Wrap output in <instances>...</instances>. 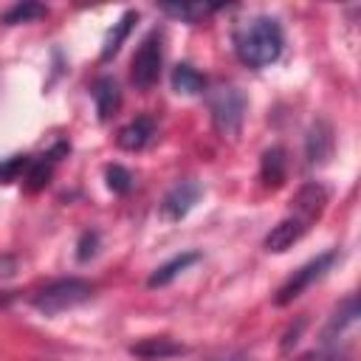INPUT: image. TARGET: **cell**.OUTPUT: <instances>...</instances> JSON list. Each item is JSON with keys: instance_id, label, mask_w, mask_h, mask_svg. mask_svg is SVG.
Wrapping results in <instances>:
<instances>
[{"instance_id": "cell-18", "label": "cell", "mask_w": 361, "mask_h": 361, "mask_svg": "<svg viewBox=\"0 0 361 361\" xmlns=\"http://www.w3.org/2000/svg\"><path fill=\"white\" fill-rule=\"evenodd\" d=\"M48 14V8L42 6V3H31V0H25V3H14V6H8L6 11H3V25H23V23H34V20H39V17H45Z\"/></svg>"}, {"instance_id": "cell-6", "label": "cell", "mask_w": 361, "mask_h": 361, "mask_svg": "<svg viewBox=\"0 0 361 361\" xmlns=\"http://www.w3.org/2000/svg\"><path fill=\"white\" fill-rule=\"evenodd\" d=\"M200 195H203V186L197 180H180V183H175L164 195V200H161V217L169 220V223L183 220L195 209V203L200 200Z\"/></svg>"}, {"instance_id": "cell-8", "label": "cell", "mask_w": 361, "mask_h": 361, "mask_svg": "<svg viewBox=\"0 0 361 361\" xmlns=\"http://www.w3.org/2000/svg\"><path fill=\"white\" fill-rule=\"evenodd\" d=\"M152 135H155V121L149 116H138V118H133L130 124H124L118 130L116 144L121 149H127V152H138L152 141Z\"/></svg>"}, {"instance_id": "cell-17", "label": "cell", "mask_w": 361, "mask_h": 361, "mask_svg": "<svg viewBox=\"0 0 361 361\" xmlns=\"http://www.w3.org/2000/svg\"><path fill=\"white\" fill-rule=\"evenodd\" d=\"M220 6H209V3H164L161 11L180 20V23H200L203 17H209L212 11H217Z\"/></svg>"}, {"instance_id": "cell-5", "label": "cell", "mask_w": 361, "mask_h": 361, "mask_svg": "<svg viewBox=\"0 0 361 361\" xmlns=\"http://www.w3.org/2000/svg\"><path fill=\"white\" fill-rule=\"evenodd\" d=\"M336 251H324V254H319L316 259H310V262H305L299 271H293V276L276 290V296H274V305H290L293 299H299L313 282H319L330 268H333V262H336Z\"/></svg>"}, {"instance_id": "cell-3", "label": "cell", "mask_w": 361, "mask_h": 361, "mask_svg": "<svg viewBox=\"0 0 361 361\" xmlns=\"http://www.w3.org/2000/svg\"><path fill=\"white\" fill-rule=\"evenodd\" d=\"M209 110H212L214 130L223 138H237L245 118V96L231 85H220L209 99Z\"/></svg>"}, {"instance_id": "cell-11", "label": "cell", "mask_w": 361, "mask_h": 361, "mask_svg": "<svg viewBox=\"0 0 361 361\" xmlns=\"http://www.w3.org/2000/svg\"><path fill=\"white\" fill-rule=\"evenodd\" d=\"M330 149H333V130H330V124L327 121H316L313 127H310V133H307V141H305V155H307V164L313 166V164H324L327 161V155H330Z\"/></svg>"}, {"instance_id": "cell-20", "label": "cell", "mask_w": 361, "mask_h": 361, "mask_svg": "<svg viewBox=\"0 0 361 361\" xmlns=\"http://www.w3.org/2000/svg\"><path fill=\"white\" fill-rule=\"evenodd\" d=\"M104 178H107V189L116 192V195H127V192L133 189V175H130V169H124L121 164L107 166Z\"/></svg>"}, {"instance_id": "cell-14", "label": "cell", "mask_w": 361, "mask_h": 361, "mask_svg": "<svg viewBox=\"0 0 361 361\" xmlns=\"http://www.w3.org/2000/svg\"><path fill=\"white\" fill-rule=\"evenodd\" d=\"M285 169H288V158H285V149L282 147H271L262 152V164H259V178L268 189H276L282 186L285 180Z\"/></svg>"}, {"instance_id": "cell-2", "label": "cell", "mask_w": 361, "mask_h": 361, "mask_svg": "<svg viewBox=\"0 0 361 361\" xmlns=\"http://www.w3.org/2000/svg\"><path fill=\"white\" fill-rule=\"evenodd\" d=\"M93 285L87 279H79V276H68V279H56L51 285H45L37 296H34V307L42 313V316H59L82 302H87L93 296Z\"/></svg>"}, {"instance_id": "cell-19", "label": "cell", "mask_w": 361, "mask_h": 361, "mask_svg": "<svg viewBox=\"0 0 361 361\" xmlns=\"http://www.w3.org/2000/svg\"><path fill=\"white\" fill-rule=\"evenodd\" d=\"M355 319H358V302H355V296H347V299L341 302V307L336 310V316L330 319V324L324 327V341L338 338V333H341L344 327H353Z\"/></svg>"}, {"instance_id": "cell-13", "label": "cell", "mask_w": 361, "mask_h": 361, "mask_svg": "<svg viewBox=\"0 0 361 361\" xmlns=\"http://www.w3.org/2000/svg\"><path fill=\"white\" fill-rule=\"evenodd\" d=\"M130 353L135 358H141V361H164V358L180 355L183 353V344H178L172 338H144V341L133 344Z\"/></svg>"}, {"instance_id": "cell-22", "label": "cell", "mask_w": 361, "mask_h": 361, "mask_svg": "<svg viewBox=\"0 0 361 361\" xmlns=\"http://www.w3.org/2000/svg\"><path fill=\"white\" fill-rule=\"evenodd\" d=\"M79 251H76V259L79 262H87L93 254H96V248H99V234L96 231H85L82 237H79V245H76Z\"/></svg>"}, {"instance_id": "cell-15", "label": "cell", "mask_w": 361, "mask_h": 361, "mask_svg": "<svg viewBox=\"0 0 361 361\" xmlns=\"http://www.w3.org/2000/svg\"><path fill=\"white\" fill-rule=\"evenodd\" d=\"M203 87H206V76L200 71H195L192 65L180 62V65L172 68V90L175 93H180V96H197V93H203Z\"/></svg>"}, {"instance_id": "cell-10", "label": "cell", "mask_w": 361, "mask_h": 361, "mask_svg": "<svg viewBox=\"0 0 361 361\" xmlns=\"http://www.w3.org/2000/svg\"><path fill=\"white\" fill-rule=\"evenodd\" d=\"M93 104H96V113H99L102 121L116 116V110L121 107V90H118L113 76L96 79V85H93Z\"/></svg>"}, {"instance_id": "cell-1", "label": "cell", "mask_w": 361, "mask_h": 361, "mask_svg": "<svg viewBox=\"0 0 361 361\" xmlns=\"http://www.w3.org/2000/svg\"><path fill=\"white\" fill-rule=\"evenodd\" d=\"M285 34L274 17H254L234 31V51L248 68H268L282 56Z\"/></svg>"}, {"instance_id": "cell-9", "label": "cell", "mask_w": 361, "mask_h": 361, "mask_svg": "<svg viewBox=\"0 0 361 361\" xmlns=\"http://www.w3.org/2000/svg\"><path fill=\"white\" fill-rule=\"evenodd\" d=\"M324 206H327V192H324V186L316 183V180L305 183V186L296 192V197H293L296 214H299L302 220H307V223H313V220L324 212Z\"/></svg>"}, {"instance_id": "cell-23", "label": "cell", "mask_w": 361, "mask_h": 361, "mask_svg": "<svg viewBox=\"0 0 361 361\" xmlns=\"http://www.w3.org/2000/svg\"><path fill=\"white\" fill-rule=\"evenodd\" d=\"M203 361H254L248 353H243V350H228V353H217V355H209V358H203Z\"/></svg>"}, {"instance_id": "cell-7", "label": "cell", "mask_w": 361, "mask_h": 361, "mask_svg": "<svg viewBox=\"0 0 361 361\" xmlns=\"http://www.w3.org/2000/svg\"><path fill=\"white\" fill-rule=\"evenodd\" d=\"M307 228H310L307 220H302L299 214H288V217H282V220L265 234V248L274 251V254H282V251L293 248V245L307 234Z\"/></svg>"}, {"instance_id": "cell-21", "label": "cell", "mask_w": 361, "mask_h": 361, "mask_svg": "<svg viewBox=\"0 0 361 361\" xmlns=\"http://www.w3.org/2000/svg\"><path fill=\"white\" fill-rule=\"evenodd\" d=\"M28 164H31L28 155H14V158L0 161V183H11V180L23 178V172L28 169Z\"/></svg>"}, {"instance_id": "cell-4", "label": "cell", "mask_w": 361, "mask_h": 361, "mask_svg": "<svg viewBox=\"0 0 361 361\" xmlns=\"http://www.w3.org/2000/svg\"><path fill=\"white\" fill-rule=\"evenodd\" d=\"M161 65H164V48H161V34L152 31L141 39L135 56H133V65H130V82L138 87V90H149L158 76H161Z\"/></svg>"}, {"instance_id": "cell-16", "label": "cell", "mask_w": 361, "mask_h": 361, "mask_svg": "<svg viewBox=\"0 0 361 361\" xmlns=\"http://www.w3.org/2000/svg\"><path fill=\"white\" fill-rule=\"evenodd\" d=\"M135 20H138V14H135V11H124V14H121V20H118V23H113V28L107 31L104 45H102V59H104V62H107L110 56H116V54H118V48H121V45H124V39L130 37V31H133Z\"/></svg>"}, {"instance_id": "cell-12", "label": "cell", "mask_w": 361, "mask_h": 361, "mask_svg": "<svg viewBox=\"0 0 361 361\" xmlns=\"http://www.w3.org/2000/svg\"><path fill=\"white\" fill-rule=\"evenodd\" d=\"M200 259V254L197 251H183V254H178V257H172V259H166L164 265H158L152 274H149V279H147V285L149 288H164V285H169L172 279H178L189 265H195Z\"/></svg>"}]
</instances>
